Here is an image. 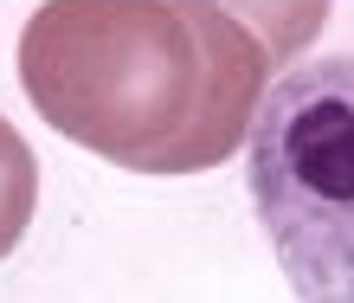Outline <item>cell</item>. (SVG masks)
Listing matches in <instances>:
<instances>
[{
  "mask_svg": "<svg viewBox=\"0 0 354 303\" xmlns=\"http://www.w3.org/2000/svg\"><path fill=\"white\" fill-rule=\"evenodd\" d=\"M32 207H39V161L26 149V136L0 116V258L19 246Z\"/></svg>",
  "mask_w": 354,
  "mask_h": 303,
  "instance_id": "4",
  "label": "cell"
},
{
  "mask_svg": "<svg viewBox=\"0 0 354 303\" xmlns=\"http://www.w3.org/2000/svg\"><path fill=\"white\" fill-rule=\"evenodd\" d=\"M270 52L219 0H46L19 91L58 136L129 174H200L245 149Z\"/></svg>",
  "mask_w": 354,
  "mask_h": 303,
  "instance_id": "1",
  "label": "cell"
},
{
  "mask_svg": "<svg viewBox=\"0 0 354 303\" xmlns=\"http://www.w3.org/2000/svg\"><path fill=\"white\" fill-rule=\"evenodd\" d=\"M245 143L252 207L290 291L354 303V52L283 71Z\"/></svg>",
  "mask_w": 354,
  "mask_h": 303,
  "instance_id": "2",
  "label": "cell"
},
{
  "mask_svg": "<svg viewBox=\"0 0 354 303\" xmlns=\"http://www.w3.org/2000/svg\"><path fill=\"white\" fill-rule=\"evenodd\" d=\"M219 7L245 19L270 58H297L328 19V0H219Z\"/></svg>",
  "mask_w": 354,
  "mask_h": 303,
  "instance_id": "3",
  "label": "cell"
}]
</instances>
